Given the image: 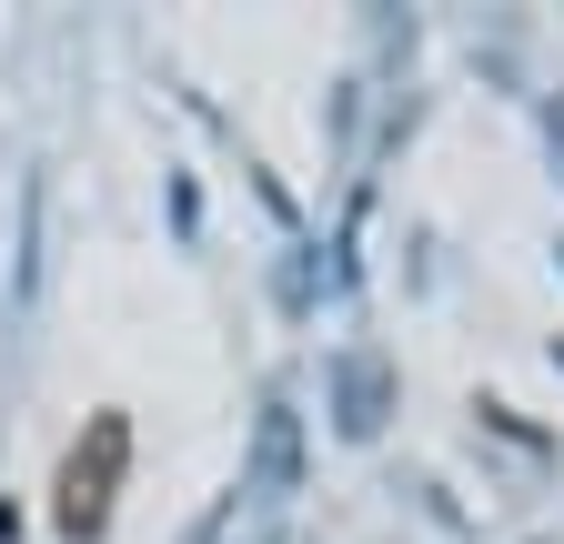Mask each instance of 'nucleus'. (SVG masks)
<instances>
[{
	"label": "nucleus",
	"instance_id": "f257e3e1",
	"mask_svg": "<svg viewBox=\"0 0 564 544\" xmlns=\"http://www.w3.org/2000/svg\"><path fill=\"white\" fill-rule=\"evenodd\" d=\"M121 464H131V424H121V414H91V434L70 444L61 485H51V524H61L70 544L111 524V494H121Z\"/></svg>",
	"mask_w": 564,
	"mask_h": 544
}]
</instances>
